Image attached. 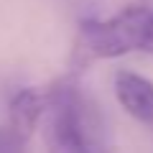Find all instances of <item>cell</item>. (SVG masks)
<instances>
[{
	"mask_svg": "<svg viewBox=\"0 0 153 153\" xmlns=\"http://www.w3.org/2000/svg\"><path fill=\"white\" fill-rule=\"evenodd\" d=\"M128 54L153 56V8L125 5L110 18H84L71 46V66L76 71L94 61L120 59Z\"/></svg>",
	"mask_w": 153,
	"mask_h": 153,
	"instance_id": "1",
	"label": "cell"
},
{
	"mask_svg": "<svg viewBox=\"0 0 153 153\" xmlns=\"http://www.w3.org/2000/svg\"><path fill=\"white\" fill-rule=\"evenodd\" d=\"M44 143L46 153H97L94 125L87 97L74 76H61L44 89Z\"/></svg>",
	"mask_w": 153,
	"mask_h": 153,
	"instance_id": "2",
	"label": "cell"
},
{
	"mask_svg": "<svg viewBox=\"0 0 153 153\" xmlns=\"http://www.w3.org/2000/svg\"><path fill=\"white\" fill-rule=\"evenodd\" d=\"M115 100L140 125H153V82L130 69H117L112 79Z\"/></svg>",
	"mask_w": 153,
	"mask_h": 153,
	"instance_id": "3",
	"label": "cell"
},
{
	"mask_svg": "<svg viewBox=\"0 0 153 153\" xmlns=\"http://www.w3.org/2000/svg\"><path fill=\"white\" fill-rule=\"evenodd\" d=\"M44 110H46L44 92L33 87H21L13 92L10 102H8V125L28 140L44 117Z\"/></svg>",
	"mask_w": 153,
	"mask_h": 153,
	"instance_id": "4",
	"label": "cell"
},
{
	"mask_svg": "<svg viewBox=\"0 0 153 153\" xmlns=\"http://www.w3.org/2000/svg\"><path fill=\"white\" fill-rule=\"evenodd\" d=\"M26 138L18 135L10 125L0 128V153H26Z\"/></svg>",
	"mask_w": 153,
	"mask_h": 153,
	"instance_id": "5",
	"label": "cell"
}]
</instances>
